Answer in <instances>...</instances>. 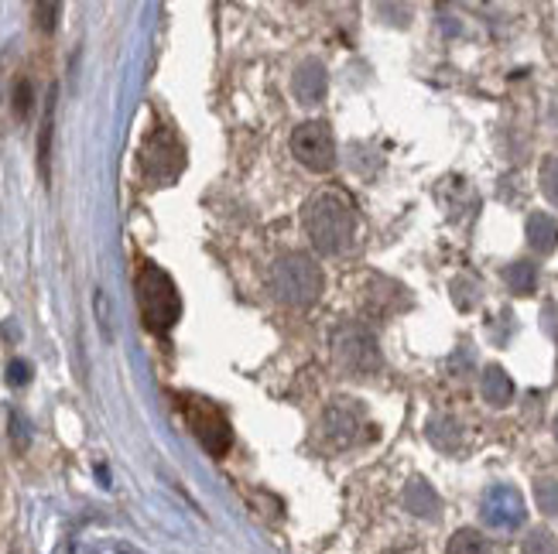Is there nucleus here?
<instances>
[{"instance_id": "nucleus-1", "label": "nucleus", "mask_w": 558, "mask_h": 554, "mask_svg": "<svg viewBox=\"0 0 558 554\" xmlns=\"http://www.w3.org/2000/svg\"><path fill=\"white\" fill-rule=\"evenodd\" d=\"M302 226L319 254H343L353 239L350 202L336 192H315L302 209Z\"/></svg>"}, {"instance_id": "nucleus-2", "label": "nucleus", "mask_w": 558, "mask_h": 554, "mask_svg": "<svg viewBox=\"0 0 558 554\" xmlns=\"http://www.w3.org/2000/svg\"><path fill=\"white\" fill-rule=\"evenodd\" d=\"M134 292H137V305H141V319L151 332L165 335L179 319H182V295L175 281L168 278L155 263H144L134 278Z\"/></svg>"}, {"instance_id": "nucleus-3", "label": "nucleus", "mask_w": 558, "mask_h": 554, "mask_svg": "<svg viewBox=\"0 0 558 554\" xmlns=\"http://www.w3.org/2000/svg\"><path fill=\"white\" fill-rule=\"evenodd\" d=\"M271 292L281 305L308 308L323 295V271L308 254H284L271 268Z\"/></svg>"}, {"instance_id": "nucleus-4", "label": "nucleus", "mask_w": 558, "mask_h": 554, "mask_svg": "<svg viewBox=\"0 0 558 554\" xmlns=\"http://www.w3.org/2000/svg\"><path fill=\"white\" fill-rule=\"evenodd\" d=\"M179 411H182L185 424L192 428V435L199 439V445L213 455V459H223L233 445V428L220 407L203 397H179Z\"/></svg>"}, {"instance_id": "nucleus-5", "label": "nucleus", "mask_w": 558, "mask_h": 554, "mask_svg": "<svg viewBox=\"0 0 558 554\" xmlns=\"http://www.w3.org/2000/svg\"><path fill=\"white\" fill-rule=\"evenodd\" d=\"M332 356H336V364L343 367L347 373H353V377H371L384 364L377 340L363 325H356V322L336 325V332H332Z\"/></svg>"}, {"instance_id": "nucleus-6", "label": "nucleus", "mask_w": 558, "mask_h": 554, "mask_svg": "<svg viewBox=\"0 0 558 554\" xmlns=\"http://www.w3.org/2000/svg\"><path fill=\"white\" fill-rule=\"evenodd\" d=\"M291 155H295L308 172H329L336 164V140L323 120H308L291 134Z\"/></svg>"}, {"instance_id": "nucleus-7", "label": "nucleus", "mask_w": 558, "mask_h": 554, "mask_svg": "<svg viewBox=\"0 0 558 554\" xmlns=\"http://www.w3.org/2000/svg\"><path fill=\"white\" fill-rule=\"evenodd\" d=\"M483 520L500 531H511V527L524 524V500L514 487H494L483 496Z\"/></svg>"}, {"instance_id": "nucleus-8", "label": "nucleus", "mask_w": 558, "mask_h": 554, "mask_svg": "<svg viewBox=\"0 0 558 554\" xmlns=\"http://www.w3.org/2000/svg\"><path fill=\"white\" fill-rule=\"evenodd\" d=\"M360 431V407L353 397H332L326 407V435L336 445H350Z\"/></svg>"}, {"instance_id": "nucleus-9", "label": "nucleus", "mask_w": 558, "mask_h": 554, "mask_svg": "<svg viewBox=\"0 0 558 554\" xmlns=\"http://www.w3.org/2000/svg\"><path fill=\"white\" fill-rule=\"evenodd\" d=\"M326 86H329V76H326V65L319 59H305L295 72V79H291V89H295L299 103L305 107H315L326 96Z\"/></svg>"}, {"instance_id": "nucleus-10", "label": "nucleus", "mask_w": 558, "mask_h": 554, "mask_svg": "<svg viewBox=\"0 0 558 554\" xmlns=\"http://www.w3.org/2000/svg\"><path fill=\"white\" fill-rule=\"evenodd\" d=\"M56 96L59 89L52 86L48 89V100H45V120H41V134H38V172L48 182V172H52V134H56Z\"/></svg>"}, {"instance_id": "nucleus-11", "label": "nucleus", "mask_w": 558, "mask_h": 554, "mask_svg": "<svg viewBox=\"0 0 558 554\" xmlns=\"http://www.w3.org/2000/svg\"><path fill=\"white\" fill-rule=\"evenodd\" d=\"M527 244L535 247L538 254H551L558 247V223L545 212H535L527 220Z\"/></svg>"}, {"instance_id": "nucleus-12", "label": "nucleus", "mask_w": 558, "mask_h": 554, "mask_svg": "<svg viewBox=\"0 0 558 554\" xmlns=\"http://www.w3.org/2000/svg\"><path fill=\"white\" fill-rule=\"evenodd\" d=\"M483 397H487L494 407L511 404V397H514V383H511V377H507L500 367H490L487 373H483Z\"/></svg>"}, {"instance_id": "nucleus-13", "label": "nucleus", "mask_w": 558, "mask_h": 554, "mask_svg": "<svg viewBox=\"0 0 558 554\" xmlns=\"http://www.w3.org/2000/svg\"><path fill=\"white\" fill-rule=\"evenodd\" d=\"M404 503H408V510L418 514V517H435V514H439V496H435L432 487L422 483V479H415V483L408 487Z\"/></svg>"}, {"instance_id": "nucleus-14", "label": "nucleus", "mask_w": 558, "mask_h": 554, "mask_svg": "<svg viewBox=\"0 0 558 554\" xmlns=\"http://www.w3.org/2000/svg\"><path fill=\"white\" fill-rule=\"evenodd\" d=\"M507 284L514 287V292L527 295V292H535V281H538V271H535V263H527V260H518L507 268Z\"/></svg>"}, {"instance_id": "nucleus-15", "label": "nucleus", "mask_w": 558, "mask_h": 554, "mask_svg": "<svg viewBox=\"0 0 558 554\" xmlns=\"http://www.w3.org/2000/svg\"><path fill=\"white\" fill-rule=\"evenodd\" d=\"M446 554H490V547H487V541H483L476 531H456L452 538H449V547H446Z\"/></svg>"}, {"instance_id": "nucleus-16", "label": "nucleus", "mask_w": 558, "mask_h": 554, "mask_svg": "<svg viewBox=\"0 0 558 554\" xmlns=\"http://www.w3.org/2000/svg\"><path fill=\"white\" fill-rule=\"evenodd\" d=\"M535 493H538V507L545 514H558V483L555 479H538Z\"/></svg>"}, {"instance_id": "nucleus-17", "label": "nucleus", "mask_w": 558, "mask_h": 554, "mask_svg": "<svg viewBox=\"0 0 558 554\" xmlns=\"http://www.w3.org/2000/svg\"><path fill=\"white\" fill-rule=\"evenodd\" d=\"M59 4H38L35 8V24H38V32L45 35H52L56 32V24H59Z\"/></svg>"}, {"instance_id": "nucleus-18", "label": "nucleus", "mask_w": 558, "mask_h": 554, "mask_svg": "<svg viewBox=\"0 0 558 554\" xmlns=\"http://www.w3.org/2000/svg\"><path fill=\"white\" fill-rule=\"evenodd\" d=\"M542 188H545V196L558 206V158L545 161V168H542Z\"/></svg>"}, {"instance_id": "nucleus-19", "label": "nucleus", "mask_w": 558, "mask_h": 554, "mask_svg": "<svg viewBox=\"0 0 558 554\" xmlns=\"http://www.w3.org/2000/svg\"><path fill=\"white\" fill-rule=\"evenodd\" d=\"M524 554H558V544H555L551 534L535 531V534L527 538V544H524Z\"/></svg>"}, {"instance_id": "nucleus-20", "label": "nucleus", "mask_w": 558, "mask_h": 554, "mask_svg": "<svg viewBox=\"0 0 558 554\" xmlns=\"http://www.w3.org/2000/svg\"><path fill=\"white\" fill-rule=\"evenodd\" d=\"M14 110H17V116L32 113V83L28 79H21L17 89H14Z\"/></svg>"}, {"instance_id": "nucleus-21", "label": "nucleus", "mask_w": 558, "mask_h": 554, "mask_svg": "<svg viewBox=\"0 0 558 554\" xmlns=\"http://www.w3.org/2000/svg\"><path fill=\"white\" fill-rule=\"evenodd\" d=\"M8 380L14 383V387H24V383L32 380V367L24 364V359H17V364H11V367H8Z\"/></svg>"}, {"instance_id": "nucleus-22", "label": "nucleus", "mask_w": 558, "mask_h": 554, "mask_svg": "<svg viewBox=\"0 0 558 554\" xmlns=\"http://www.w3.org/2000/svg\"><path fill=\"white\" fill-rule=\"evenodd\" d=\"M555 439H558V418H555Z\"/></svg>"}]
</instances>
